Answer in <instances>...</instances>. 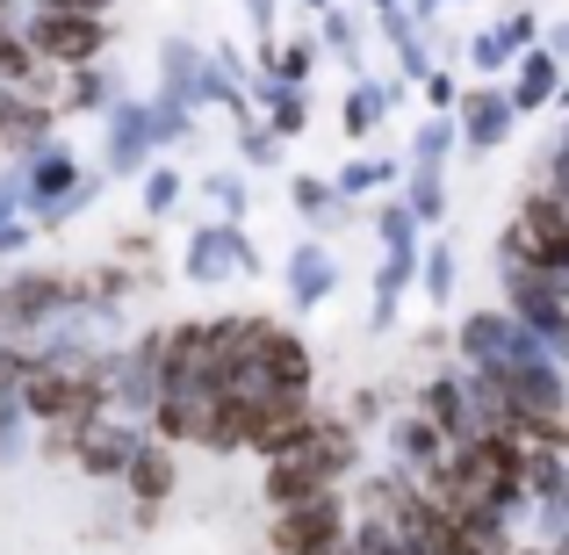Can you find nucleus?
Masks as SVG:
<instances>
[{
    "label": "nucleus",
    "mask_w": 569,
    "mask_h": 555,
    "mask_svg": "<svg viewBox=\"0 0 569 555\" xmlns=\"http://www.w3.org/2000/svg\"><path fill=\"white\" fill-rule=\"evenodd\" d=\"M289 289H296V296H325V289H332V267H325V252H296V260H289Z\"/></svg>",
    "instance_id": "obj_9"
},
{
    "label": "nucleus",
    "mask_w": 569,
    "mask_h": 555,
    "mask_svg": "<svg viewBox=\"0 0 569 555\" xmlns=\"http://www.w3.org/2000/svg\"><path fill=\"white\" fill-rule=\"evenodd\" d=\"M173 202H181V174H152V181H144V209L159 217V209H173Z\"/></svg>",
    "instance_id": "obj_13"
},
{
    "label": "nucleus",
    "mask_w": 569,
    "mask_h": 555,
    "mask_svg": "<svg viewBox=\"0 0 569 555\" xmlns=\"http://www.w3.org/2000/svg\"><path fill=\"white\" fill-rule=\"evenodd\" d=\"M274 548L281 555H347V505H339V490H325L310 505H289L274 527Z\"/></svg>",
    "instance_id": "obj_3"
},
{
    "label": "nucleus",
    "mask_w": 569,
    "mask_h": 555,
    "mask_svg": "<svg viewBox=\"0 0 569 555\" xmlns=\"http://www.w3.org/2000/svg\"><path fill=\"white\" fill-rule=\"evenodd\" d=\"M22 29H29V43H37V58H43V66H58V72L94 66V58L116 43L109 14H72V8H43V14H29Z\"/></svg>",
    "instance_id": "obj_2"
},
{
    "label": "nucleus",
    "mask_w": 569,
    "mask_h": 555,
    "mask_svg": "<svg viewBox=\"0 0 569 555\" xmlns=\"http://www.w3.org/2000/svg\"><path fill=\"white\" fill-rule=\"evenodd\" d=\"M123 484H130V498H144V505L167 498V490H173V440L138 447V455H130V469H123Z\"/></svg>",
    "instance_id": "obj_6"
},
{
    "label": "nucleus",
    "mask_w": 569,
    "mask_h": 555,
    "mask_svg": "<svg viewBox=\"0 0 569 555\" xmlns=\"http://www.w3.org/2000/svg\"><path fill=\"white\" fill-rule=\"evenodd\" d=\"M325 490H339V484L318 469V462H303V455H274L267 462V505H274V513L310 505V498H325Z\"/></svg>",
    "instance_id": "obj_4"
},
{
    "label": "nucleus",
    "mask_w": 569,
    "mask_h": 555,
    "mask_svg": "<svg viewBox=\"0 0 569 555\" xmlns=\"http://www.w3.org/2000/svg\"><path fill=\"white\" fill-rule=\"evenodd\" d=\"M548 51H556V58H569V22L556 29V43H548Z\"/></svg>",
    "instance_id": "obj_17"
},
{
    "label": "nucleus",
    "mask_w": 569,
    "mask_h": 555,
    "mask_svg": "<svg viewBox=\"0 0 569 555\" xmlns=\"http://www.w3.org/2000/svg\"><path fill=\"white\" fill-rule=\"evenodd\" d=\"M548 95H562V58L556 51H527L512 80V109H541Z\"/></svg>",
    "instance_id": "obj_7"
},
{
    "label": "nucleus",
    "mask_w": 569,
    "mask_h": 555,
    "mask_svg": "<svg viewBox=\"0 0 569 555\" xmlns=\"http://www.w3.org/2000/svg\"><path fill=\"white\" fill-rule=\"evenodd\" d=\"M303 8H318V14H325V8H332V0H303Z\"/></svg>",
    "instance_id": "obj_18"
},
{
    "label": "nucleus",
    "mask_w": 569,
    "mask_h": 555,
    "mask_svg": "<svg viewBox=\"0 0 569 555\" xmlns=\"http://www.w3.org/2000/svg\"><path fill=\"white\" fill-rule=\"evenodd\" d=\"M303 123H310L303 95H274V123H267V130H274V138H296V130H303Z\"/></svg>",
    "instance_id": "obj_12"
},
{
    "label": "nucleus",
    "mask_w": 569,
    "mask_h": 555,
    "mask_svg": "<svg viewBox=\"0 0 569 555\" xmlns=\"http://www.w3.org/2000/svg\"><path fill=\"white\" fill-rule=\"evenodd\" d=\"M469 51H476V66H483V72H498V66H512V51H519V43L505 37V29H483V37H476Z\"/></svg>",
    "instance_id": "obj_10"
},
{
    "label": "nucleus",
    "mask_w": 569,
    "mask_h": 555,
    "mask_svg": "<svg viewBox=\"0 0 569 555\" xmlns=\"http://www.w3.org/2000/svg\"><path fill=\"white\" fill-rule=\"evenodd\" d=\"M382 174H389V159H361V167H347V174H339V188H347V195H361L368 181H382Z\"/></svg>",
    "instance_id": "obj_14"
},
{
    "label": "nucleus",
    "mask_w": 569,
    "mask_h": 555,
    "mask_svg": "<svg viewBox=\"0 0 569 555\" xmlns=\"http://www.w3.org/2000/svg\"><path fill=\"white\" fill-rule=\"evenodd\" d=\"M376 109H382V95H376V87H361V95H347V138H368V123H376Z\"/></svg>",
    "instance_id": "obj_11"
},
{
    "label": "nucleus",
    "mask_w": 569,
    "mask_h": 555,
    "mask_svg": "<svg viewBox=\"0 0 569 555\" xmlns=\"http://www.w3.org/2000/svg\"><path fill=\"white\" fill-rule=\"evenodd\" d=\"M562 555H569V548H562Z\"/></svg>",
    "instance_id": "obj_19"
},
{
    "label": "nucleus",
    "mask_w": 569,
    "mask_h": 555,
    "mask_svg": "<svg viewBox=\"0 0 569 555\" xmlns=\"http://www.w3.org/2000/svg\"><path fill=\"white\" fill-rule=\"evenodd\" d=\"M29 8H72V14H109V0H29Z\"/></svg>",
    "instance_id": "obj_15"
},
{
    "label": "nucleus",
    "mask_w": 569,
    "mask_h": 555,
    "mask_svg": "<svg viewBox=\"0 0 569 555\" xmlns=\"http://www.w3.org/2000/svg\"><path fill=\"white\" fill-rule=\"evenodd\" d=\"M246 14H252V29H274V14H281V0H246Z\"/></svg>",
    "instance_id": "obj_16"
},
{
    "label": "nucleus",
    "mask_w": 569,
    "mask_h": 555,
    "mask_svg": "<svg viewBox=\"0 0 569 555\" xmlns=\"http://www.w3.org/2000/svg\"><path fill=\"white\" fill-rule=\"evenodd\" d=\"M512 95H498V87H469L461 95V130H469V145L476 152H490V145H505L512 138Z\"/></svg>",
    "instance_id": "obj_5"
},
{
    "label": "nucleus",
    "mask_w": 569,
    "mask_h": 555,
    "mask_svg": "<svg viewBox=\"0 0 569 555\" xmlns=\"http://www.w3.org/2000/svg\"><path fill=\"white\" fill-rule=\"evenodd\" d=\"M267 66H274L281 87H296L310 66H318V43H310V37H289V43H274V51H267Z\"/></svg>",
    "instance_id": "obj_8"
},
{
    "label": "nucleus",
    "mask_w": 569,
    "mask_h": 555,
    "mask_svg": "<svg viewBox=\"0 0 569 555\" xmlns=\"http://www.w3.org/2000/svg\"><path fill=\"white\" fill-rule=\"evenodd\" d=\"M505 260L569 275V195L562 188H533L527 202H519L512 231H505Z\"/></svg>",
    "instance_id": "obj_1"
}]
</instances>
